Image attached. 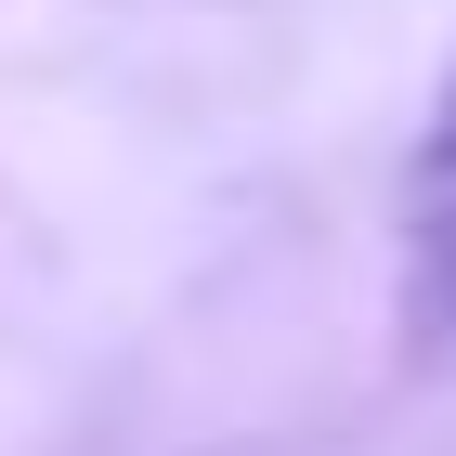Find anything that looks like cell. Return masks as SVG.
<instances>
[{
  "label": "cell",
  "mask_w": 456,
  "mask_h": 456,
  "mask_svg": "<svg viewBox=\"0 0 456 456\" xmlns=\"http://www.w3.org/2000/svg\"><path fill=\"white\" fill-rule=\"evenodd\" d=\"M418 248H430V300L456 314V235H418Z\"/></svg>",
  "instance_id": "6da1fadb"
}]
</instances>
